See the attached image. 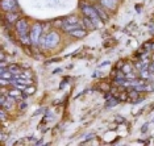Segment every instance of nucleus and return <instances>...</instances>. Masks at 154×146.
<instances>
[{
	"mask_svg": "<svg viewBox=\"0 0 154 146\" xmlns=\"http://www.w3.org/2000/svg\"><path fill=\"white\" fill-rule=\"evenodd\" d=\"M149 70L152 71V72H154V62H152V63L149 65Z\"/></svg>",
	"mask_w": 154,
	"mask_h": 146,
	"instance_id": "nucleus-18",
	"label": "nucleus"
},
{
	"mask_svg": "<svg viewBox=\"0 0 154 146\" xmlns=\"http://www.w3.org/2000/svg\"><path fill=\"white\" fill-rule=\"evenodd\" d=\"M15 28H16V32L19 34V37L29 34V23H28L26 19H19L17 23H15Z\"/></svg>",
	"mask_w": 154,
	"mask_h": 146,
	"instance_id": "nucleus-3",
	"label": "nucleus"
},
{
	"mask_svg": "<svg viewBox=\"0 0 154 146\" xmlns=\"http://www.w3.org/2000/svg\"><path fill=\"white\" fill-rule=\"evenodd\" d=\"M8 95H11V96H13L15 97L16 100H21V99H25V97L28 96V95H25V93H24L23 95V92L20 91V88H12V90H9L8 91Z\"/></svg>",
	"mask_w": 154,
	"mask_h": 146,
	"instance_id": "nucleus-9",
	"label": "nucleus"
},
{
	"mask_svg": "<svg viewBox=\"0 0 154 146\" xmlns=\"http://www.w3.org/2000/svg\"><path fill=\"white\" fill-rule=\"evenodd\" d=\"M92 137H94V134H88V135H87V137L85 138V140H86V141H88V140H91Z\"/></svg>",
	"mask_w": 154,
	"mask_h": 146,
	"instance_id": "nucleus-19",
	"label": "nucleus"
},
{
	"mask_svg": "<svg viewBox=\"0 0 154 146\" xmlns=\"http://www.w3.org/2000/svg\"><path fill=\"white\" fill-rule=\"evenodd\" d=\"M79 8H80V11H82L83 16L91 19V21L94 23L95 28H101L103 26V20L99 17V15H97V12H96V9H95V7L94 5L86 4V3H80Z\"/></svg>",
	"mask_w": 154,
	"mask_h": 146,
	"instance_id": "nucleus-1",
	"label": "nucleus"
},
{
	"mask_svg": "<svg viewBox=\"0 0 154 146\" xmlns=\"http://www.w3.org/2000/svg\"><path fill=\"white\" fill-rule=\"evenodd\" d=\"M69 34L75 38H83V37H86V34H87V29H85V28H76V29L70 30Z\"/></svg>",
	"mask_w": 154,
	"mask_h": 146,
	"instance_id": "nucleus-8",
	"label": "nucleus"
},
{
	"mask_svg": "<svg viewBox=\"0 0 154 146\" xmlns=\"http://www.w3.org/2000/svg\"><path fill=\"white\" fill-rule=\"evenodd\" d=\"M15 74L9 70V68H2L0 70V78L2 79H7V81H12Z\"/></svg>",
	"mask_w": 154,
	"mask_h": 146,
	"instance_id": "nucleus-11",
	"label": "nucleus"
},
{
	"mask_svg": "<svg viewBox=\"0 0 154 146\" xmlns=\"http://www.w3.org/2000/svg\"><path fill=\"white\" fill-rule=\"evenodd\" d=\"M0 7H2V9L4 12H12L19 8L16 0H2L0 2Z\"/></svg>",
	"mask_w": 154,
	"mask_h": 146,
	"instance_id": "nucleus-5",
	"label": "nucleus"
},
{
	"mask_svg": "<svg viewBox=\"0 0 154 146\" xmlns=\"http://www.w3.org/2000/svg\"><path fill=\"white\" fill-rule=\"evenodd\" d=\"M2 141H3V142L5 141V134H2Z\"/></svg>",
	"mask_w": 154,
	"mask_h": 146,
	"instance_id": "nucleus-21",
	"label": "nucleus"
},
{
	"mask_svg": "<svg viewBox=\"0 0 154 146\" xmlns=\"http://www.w3.org/2000/svg\"><path fill=\"white\" fill-rule=\"evenodd\" d=\"M8 68L13 72V74H21V70H20V66L19 65H9Z\"/></svg>",
	"mask_w": 154,
	"mask_h": 146,
	"instance_id": "nucleus-13",
	"label": "nucleus"
},
{
	"mask_svg": "<svg viewBox=\"0 0 154 146\" xmlns=\"http://www.w3.org/2000/svg\"><path fill=\"white\" fill-rule=\"evenodd\" d=\"M83 25L87 26V28H90V29H95V25H94V23L91 21V19H88V17H86V16H83Z\"/></svg>",
	"mask_w": 154,
	"mask_h": 146,
	"instance_id": "nucleus-12",
	"label": "nucleus"
},
{
	"mask_svg": "<svg viewBox=\"0 0 154 146\" xmlns=\"http://www.w3.org/2000/svg\"><path fill=\"white\" fill-rule=\"evenodd\" d=\"M42 33H44L42 24L41 23H34L33 26L30 28V32H29V37H30V41H32V45H38Z\"/></svg>",
	"mask_w": 154,
	"mask_h": 146,
	"instance_id": "nucleus-2",
	"label": "nucleus"
},
{
	"mask_svg": "<svg viewBox=\"0 0 154 146\" xmlns=\"http://www.w3.org/2000/svg\"><path fill=\"white\" fill-rule=\"evenodd\" d=\"M20 107H21V109H25L26 108V103H21L20 104Z\"/></svg>",
	"mask_w": 154,
	"mask_h": 146,
	"instance_id": "nucleus-20",
	"label": "nucleus"
},
{
	"mask_svg": "<svg viewBox=\"0 0 154 146\" xmlns=\"http://www.w3.org/2000/svg\"><path fill=\"white\" fill-rule=\"evenodd\" d=\"M113 104H117V100H116V99H112L111 102H108V103H107V107L109 108V107H111V105H113Z\"/></svg>",
	"mask_w": 154,
	"mask_h": 146,
	"instance_id": "nucleus-17",
	"label": "nucleus"
},
{
	"mask_svg": "<svg viewBox=\"0 0 154 146\" xmlns=\"http://www.w3.org/2000/svg\"><path fill=\"white\" fill-rule=\"evenodd\" d=\"M59 42V34L57 32H49L46 34V40H45V49H53Z\"/></svg>",
	"mask_w": 154,
	"mask_h": 146,
	"instance_id": "nucleus-4",
	"label": "nucleus"
},
{
	"mask_svg": "<svg viewBox=\"0 0 154 146\" xmlns=\"http://www.w3.org/2000/svg\"><path fill=\"white\" fill-rule=\"evenodd\" d=\"M34 92H36V87L34 86H28V87H25V90H24L25 95H33Z\"/></svg>",
	"mask_w": 154,
	"mask_h": 146,
	"instance_id": "nucleus-14",
	"label": "nucleus"
},
{
	"mask_svg": "<svg viewBox=\"0 0 154 146\" xmlns=\"http://www.w3.org/2000/svg\"><path fill=\"white\" fill-rule=\"evenodd\" d=\"M94 7H95V9H96V12H97V15H99V17L103 20V23H107L108 20H109V16L107 15L104 7L101 5V4H94Z\"/></svg>",
	"mask_w": 154,
	"mask_h": 146,
	"instance_id": "nucleus-6",
	"label": "nucleus"
},
{
	"mask_svg": "<svg viewBox=\"0 0 154 146\" xmlns=\"http://www.w3.org/2000/svg\"><path fill=\"white\" fill-rule=\"evenodd\" d=\"M7 15H5V19H7V21H8L9 24H13V23H17V20H19V17H20V13L19 12H5Z\"/></svg>",
	"mask_w": 154,
	"mask_h": 146,
	"instance_id": "nucleus-10",
	"label": "nucleus"
},
{
	"mask_svg": "<svg viewBox=\"0 0 154 146\" xmlns=\"http://www.w3.org/2000/svg\"><path fill=\"white\" fill-rule=\"evenodd\" d=\"M122 70H124V72H125V74H129V72H131L132 71V67H131V66H124V68H122Z\"/></svg>",
	"mask_w": 154,
	"mask_h": 146,
	"instance_id": "nucleus-16",
	"label": "nucleus"
},
{
	"mask_svg": "<svg viewBox=\"0 0 154 146\" xmlns=\"http://www.w3.org/2000/svg\"><path fill=\"white\" fill-rule=\"evenodd\" d=\"M100 4L104 7V8L109 9V11H115L117 8V0H99Z\"/></svg>",
	"mask_w": 154,
	"mask_h": 146,
	"instance_id": "nucleus-7",
	"label": "nucleus"
},
{
	"mask_svg": "<svg viewBox=\"0 0 154 146\" xmlns=\"http://www.w3.org/2000/svg\"><path fill=\"white\" fill-rule=\"evenodd\" d=\"M0 116H2V121H4L7 119V113H5V108H3L2 107V109H0Z\"/></svg>",
	"mask_w": 154,
	"mask_h": 146,
	"instance_id": "nucleus-15",
	"label": "nucleus"
}]
</instances>
